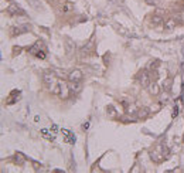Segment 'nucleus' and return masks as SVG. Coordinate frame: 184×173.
<instances>
[{"mask_svg":"<svg viewBox=\"0 0 184 173\" xmlns=\"http://www.w3.org/2000/svg\"><path fill=\"white\" fill-rule=\"evenodd\" d=\"M79 91V84H75L74 83L72 85H71V92H78Z\"/></svg>","mask_w":184,"mask_h":173,"instance_id":"nucleus-6","label":"nucleus"},{"mask_svg":"<svg viewBox=\"0 0 184 173\" xmlns=\"http://www.w3.org/2000/svg\"><path fill=\"white\" fill-rule=\"evenodd\" d=\"M150 92H151V94H157V92H159L157 85H151V88H150Z\"/></svg>","mask_w":184,"mask_h":173,"instance_id":"nucleus-8","label":"nucleus"},{"mask_svg":"<svg viewBox=\"0 0 184 173\" xmlns=\"http://www.w3.org/2000/svg\"><path fill=\"white\" fill-rule=\"evenodd\" d=\"M41 135H43L44 138L50 139V140H54V139H55V136H54V135H50V132H48L47 129H43V130H41Z\"/></svg>","mask_w":184,"mask_h":173,"instance_id":"nucleus-3","label":"nucleus"},{"mask_svg":"<svg viewBox=\"0 0 184 173\" xmlns=\"http://www.w3.org/2000/svg\"><path fill=\"white\" fill-rule=\"evenodd\" d=\"M160 23H161V19H160V17H154V21H153V24H154V26H159Z\"/></svg>","mask_w":184,"mask_h":173,"instance_id":"nucleus-9","label":"nucleus"},{"mask_svg":"<svg viewBox=\"0 0 184 173\" xmlns=\"http://www.w3.org/2000/svg\"><path fill=\"white\" fill-rule=\"evenodd\" d=\"M174 27H176V20H173V19L166 20V29L167 30H173Z\"/></svg>","mask_w":184,"mask_h":173,"instance_id":"nucleus-2","label":"nucleus"},{"mask_svg":"<svg viewBox=\"0 0 184 173\" xmlns=\"http://www.w3.org/2000/svg\"><path fill=\"white\" fill-rule=\"evenodd\" d=\"M81 77H82V73L79 71V70H75V71H72L71 74H70V81H72V83H78L79 80H81Z\"/></svg>","mask_w":184,"mask_h":173,"instance_id":"nucleus-1","label":"nucleus"},{"mask_svg":"<svg viewBox=\"0 0 184 173\" xmlns=\"http://www.w3.org/2000/svg\"><path fill=\"white\" fill-rule=\"evenodd\" d=\"M140 81H142V84H145V85H147V84H149V77H147V74H145V75H143V78H142Z\"/></svg>","mask_w":184,"mask_h":173,"instance_id":"nucleus-7","label":"nucleus"},{"mask_svg":"<svg viewBox=\"0 0 184 173\" xmlns=\"http://www.w3.org/2000/svg\"><path fill=\"white\" fill-rule=\"evenodd\" d=\"M51 129L54 130V132H57V130H58V126H57V125H52V128H51Z\"/></svg>","mask_w":184,"mask_h":173,"instance_id":"nucleus-11","label":"nucleus"},{"mask_svg":"<svg viewBox=\"0 0 184 173\" xmlns=\"http://www.w3.org/2000/svg\"><path fill=\"white\" fill-rule=\"evenodd\" d=\"M89 128V122H85L84 125H82V129H88Z\"/></svg>","mask_w":184,"mask_h":173,"instance_id":"nucleus-10","label":"nucleus"},{"mask_svg":"<svg viewBox=\"0 0 184 173\" xmlns=\"http://www.w3.org/2000/svg\"><path fill=\"white\" fill-rule=\"evenodd\" d=\"M44 81H45L48 85H51V84L54 83V77H52V75H45V77H44Z\"/></svg>","mask_w":184,"mask_h":173,"instance_id":"nucleus-5","label":"nucleus"},{"mask_svg":"<svg viewBox=\"0 0 184 173\" xmlns=\"http://www.w3.org/2000/svg\"><path fill=\"white\" fill-rule=\"evenodd\" d=\"M36 55L37 58H41V60H44L45 58V51H43V50H38V51H36Z\"/></svg>","mask_w":184,"mask_h":173,"instance_id":"nucleus-4","label":"nucleus"}]
</instances>
